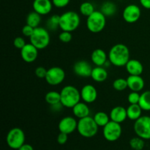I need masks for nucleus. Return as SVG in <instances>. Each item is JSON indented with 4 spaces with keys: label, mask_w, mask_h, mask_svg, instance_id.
I'll return each instance as SVG.
<instances>
[{
    "label": "nucleus",
    "mask_w": 150,
    "mask_h": 150,
    "mask_svg": "<svg viewBox=\"0 0 150 150\" xmlns=\"http://www.w3.org/2000/svg\"><path fill=\"white\" fill-rule=\"evenodd\" d=\"M108 60L111 64L116 67L125 66L130 59V50L128 47L122 43L113 45L108 54Z\"/></svg>",
    "instance_id": "obj_1"
},
{
    "label": "nucleus",
    "mask_w": 150,
    "mask_h": 150,
    "mask_svg": "<svg viewBox=\"0 0 150 150\" xmlns=\"http://www.w3.org/2000/svg\"><path fill=\"white\" fill-rule=\"evenodd\" d=\"M60 95L61 103L67 108H73L81 99L80 91L72 85L64 86L60 92Z\"/></svg>",
    "instance_id": "obj_2"
},
{
    "label": "nucleus",
    "mask_w": 150,
    "mask_h": 150,
    "mask_svg": "<svg viewBox=\"0 0 150 150\" xmlns=\"http://www.w3.org/2000/svg\"><path fill=\"white\" fill-rule=\"evenodd\" d=\"M80 23V16L75 11H67L60 16L59 28L62 31L73 32L79 28Z\"/></svg>",
    "instance_id": "obj_3"
},
{
    "label": "nucleus",
    "mask_w": 150,
    "mask_h": 150,
    "mask_svg": "<svg viewBox=\"0 0 150 150\" xmlns=\"http://www.w3.org/2000/svg\"><path fill=\"white\" fill-rule=\"evenodd\" d=\"M99 126L95 122L93 117H86L79 119L77 130L79 134L84 138H92L98 133Z\"/></svg>",
    "instance_id": "obj_4"
},
{
    "label": "nucleus",
    "mask_w": 150,
    "mask_h": 150,
    "mask_svg": "<svg viewBox=\"0 0 150 150\" xmlns=\"http://www.w3.org/2000/svg\"><path fill=\"white\" fill-rule=\"evenodd\" d=\"M30 42L35 45L38 50L45 49L48 46L51 41L49 32L46 28L38 27L35 28L33 34L30 37Z\"/></svg>",
    "instance_id": "obj_5"
},
{
    "label": "nucleus",
    "mask_w": 150,
    "mask_h": 150,
    "mask_svg": "<svg viewBox=\"0 0 150 150\" xmlns=\"http://www.w3.org/2000/svg\"><path fill=\"white\" fill-rule=\"evenodd\" d=\"M106 17L100 12L95 10L93 13L88 16L86 19V27L92 33H99L105 27Z\"/></svg>",
    "instance_id": "obj_6"
},
{
    "label": "nucleus",
    "mask_w": 150,
    "mask_h": 150,
    "mask_svg": "<svg viewBox=\"0 0 150 150\" xmlns=\"http://www.w3.org/2000/svg\"><path fill=\"white\" fill-rule=\"evenodd\" d=\"M7 144L13 149H18L25 142V133L19 127H13L8 132L6 137Z\"/></svg>",
    "instance_id": "obj_7"
},
{
    "label": "nucleus",
    "mask_w": 150,
    "mask_h": 150,
    "mask_svg": "<svg viewBox=\"0 0 150 150\" xmlns=\"http://www.w3.org/2000/svg\"><path fill=\"white\" fill-rule=\"evenodd\" d=\"M133 129L137 136L144 139H150V117L142 116L135 121Z\"/></svg>",
    "instance_id": "obj_8"
},
{
    "label": "nucleus",
    "mask_w": 150,
    "mask_h": 150,
    "mask_svg": "<svg viewBox=\"0 0 150 150\" xmlns=\"http://www.w3.org/2000/svg\"><path fill=\"white\" fill-rule=\"evenodd\" d=\"M122 129L121 124L117 123L116 122L111 121L103 127V135L105 140L108 142H116L122 136Z\"/></svg>",
    "instance_id": "obj_9"
},
{
    "label": "nucleus",
    "mask_w": 150,
    "mask_h": 150,
    "mask_svg": "<svg viewBox=\"0 0 150 150\" xmlns=\"http://www.w3.org/2000/svg\"><path fill=\"white\" fill-rule=\"evenodd\" d=\"M65 79V72L60 67H52L48 69L45 81L51 86H57L64 81Z\"/></svg>",
    "instance_id": "obj_10"
},
{
    "label": "nucleus",
    "mask_w": 150,
    "mask_h": 150,
    "mask_svg": "<svg viewBox=\"0 0 150 150\" xmlns=\"http://www.w3.org/2000/svg\"><path fill=\"white\" fill-rule=\"evenodd\" d=\"M142 11L136 4H129L125 7L122 13L123 19L128 23H134L141 18Z\"/></svg>",
    "instance_id": "obj_11"
},
{
    "label": "nucleus",
    "mask_w": 150,
    "mask_h": 150,
    "mask_svg": "<svg viewBox=\"0 0 150 150\" xmlns=\"http://www.w3.org/2000/svg\"><path fill=\"white\" fill-rule=\"evenodd\" d=\"M78 121L75 117H64L59 121L58 125V128L61 133H66L69 135L73 133L76 130H77Z\"/></svg>",
    "instance_id": "obj_12"
},
{
    "label": "nucleus",
    "mask_w": 150,
    "mask_h": 150,
    "mask_svg": "<svg viewBox=\"0 0 150 150\" xmlns=\"http://www.w3.org/2000/svg\"><path fill=\"white\" fill-rule=\"evenodd\" d=\"M92 67L89 62L86 60H79L76 62L73 67V70L76 76L82 78L91 77Z\"/></svg>",
    "instance_id": "obj_13"
},
{
    "label": "nucleus",
    "mask_w": 150,
    "mask_h": 150,
    "mask_svg": "<svg viewBox=\"0 0 150 150\" xmlns=\"http://www.w3.org/2000/svg\"><path fill=\"white\" fill-rule=\"evenodd\" d=\"M38 56V49L32 43H26L21 49V57L26 63H32L37 59Z\"/></svg>",
    "instance_id": "obj_14"
},
{
    "label": "nucleus",
    "mask_w": 150,
    "mask_h": 150,
    "mask_svg": "<svg viewBox=\"0 0 150 150\" xmlns=\"http://www.w3.org/2000/svg\"><path fill=\"white\" fill-rule=\"evenodd\" d=\"M80 92L82 100L87 104L92 103L98 98V91L92 84L84 85Z\"/></svg>",
    "instance_id": "obj_15"
},
{
    "label": "nucleus",
    "mask_w": 150,
    "mask_h": 150,
    "mask_svg": "<svg viewBox=\"0 0 150 150\" xmlns=\"http://www.w3.org/2000/svg\"><path fill=\"white\" fill-rule=\"evenodd\" d=\"M53 5L54 4L51 0H34L32 3L34 11L41 16H45L51 13Z\"/></svg>",
    "instance_id": "obj_16"
},
{
    "label": "nucleus",
    "mask_w": 150,
    "mask_h": 150,
    "mask_svg": "<svg viewBox=\"0 0 150 150\" xmlns=\"http://www.w3.org/2000/svg\"><path fill=\"white\" fill-rule=\"evenodd\" d=\"M109 116L111 120L121 124V123L124 122L126 119L127 118V108H124L121 105H117L111 109Z\"/></svg>",
    "instance_id": "obj_17"
},
{
    "label": "nucleus",
    "mask_w": 150,
    "mask_h": 150,
    "mask_svg": "<svg viewBox=\"0 0 150 150\" xmlns=\"http://www.w3.org/2000/svg\"><path fill=\"white\" fill-rule=\"evenodd\" d=\"M128 88L132 92H139L144 88L145 82L141 76H132L130 75L127 78Z\"/></svg>",
    "instance_id": "obj_18"
},
{
    "label": "nucleus",
    "mask_w": 150,
    "mask_h": 150,
    "mask_svg": "<svg viewBox=\"0 0 150 150\" xmlns=\"http://www.w3.org/2000/svg\"><path fill=\"white\" fill-rule=\"evenodd\" d=\"M108 59V54L101 48L95 49L91 54V60L95 66H104Z\"/></svg>",
    "instance_id": "obj_19"
},
{
    "label": "nucleus",
    "mask_w": 150,
    "mask_h": 150,
    "mask_svg": "<svg viewBox=\"0 0 150 150\" xmlns=\"http://www.w3.org/2000/svg\"><path fill=\"white\" fill-rule=\"evenodd\" d=\"M125 67L127 73L132 76H141L143 73L144 66L138 59H130Z\"/></svg>",
    "instance_id": "obj_20"
},
{
    "label": "nucleus",
    "mask_w": 150,
    "mask_h": 150,
    "mask_svg": "<svg viewBox=\"0 0 150 150\" xmlns=\"http://www.w3.org/2000/svg\"><path fill=\"white\" fill-rule=\"evenodd\" d=\"M73 114L75 117L79 119L89 117L90 114V108L88 106L87 103L85 102H79L73 107Z\"/></svg>",
    "instance_id": "obj_21"
},
{
    "label": "nucleus",
    "mask_w": 150,
    "mask_h": 150,
    "mask_svg": "<svg viewBox=\"0 0 150 150\" xmlns=\"http://www.w3.org/2000/svg\"><path fill=\"white\" fill-rule=\"evenodd\" d=\"M108 76V74L106 68H105L103 66H96L92 69L91 78L95 81L101 83V82H104L106 80Z\"/></svg>",
    "instance_id": "obj_22"
},
{
    "label": "nucleus",
    "mask_w": 150,
    "mask_h": 150,
    "mask_svg": "<svg viewBox=\"0 0 150 150\" xmlns=\"http://www.w3.org/2000/svg\"><path fill=\"white\" fill-rule=\"evenodd\" d=\"M142 108L139 104H130L127 108V118L133 121H136L142 117Z\"/></svg>",
    "instance_id": "obj_23"
},
{
    "label": "nucleus",
    "mask_w": 150,
    "mask_h": 150,
    "mask_svg": "<svg viewBox=\"0 0 150 150\" xmlns=\"http://www.w3.org/2000/svg\"><path fill=\"white\" fill-rule=\"evenodd\" d=\"M117 7L115 3L112 1H107L103 3L100 7V12L105 17H111L117 13Z\"/></svg>",
    "instance_id": "obj_24"
},
{
    "label": "nucleus",
    "mask_w": 150,
    "mask_h": 150,
    "mask_svg": "<svg viewBox=\"0 0 150 150\" xmlns=\"http://www.w3.org/2000/svg\"><path fill=\"white\" fill-rule=\"evenodd\" d=\"M42 18H41V15L38 13L37 12L33 11L29 13L26 16V24L32 26L33 28H37L39 26Z\"/></svg>",
    "instance_id": "obj_25"
},
{
    "label": "nucleus",
    "mask_w": 150,
    "mask_h": 150,
    "mask_svg": "<svg viewBox=\"0 0 150 150\" xmlns=\"http://www.w3.org/2000/svg\"><path fill=\"white\" fill-rule=\"evenodd\" d=\"M93 118L95 120V122L97 123V125L99 127H103L104 126L106 125L111 121L110 116L105 112H104V111H98V112H97L94 115Z\"/></svg>",
    "instance_id": "obj_26"
},
{
    "label": "nucleus",
    "mask_w": 150,
    "mask_h": 150,
    "mask_svg": "<svg viewBox=\"0 0 150 150\" xmlns=\"http://www.w3.org/2000/svg\"><path fill=\"white\" fill-rule=\"evenodd\" d=\"M45 102L50 105H54L61 103V95L60 92L57 91H50L45 94Z\"/></svg>",
    "instance_id": "obj_27"
},
{
    "label": "nucleus",
    "mask_w": 150,
    "mask_h": 150,
    "mask_svg": "<svg viewBox=\"0 0 150 150\" xmlns=\"http://www.w3.org/2000/svg\"><path fill=\"white\" fill-rule=\"evenodd\" d=\"M59 21H60V16L59 15H53L49 18L47 20L46 29L48 31H57L59 28Z\"/></svg>",
    "instance_id": "obj_28"
},
{
    "label": "nucleus",
    "mask_w": 150,
    "mask_h": 150,
    "mask_svg": "<svg viewBox=\"0 0 150 150\" xmlns=\"http://www.w3.org/2000/svg\"><path fill=\"white\" fill-rule=\"evenodd\" d=\"M139 105L143 111H150V91H145L141 94Z\"/></svg>",
    "instance_id": "obj_29"
},
{
    "label": "nucleus",
    "mask_w": 150,
    "mask_h": 150,
    "mask_svg": "<svg viewBox=\"0 0 150 150\" xmlns=\"http://www.w3.org/2000/svg\"><path fill=\"white\" fill-rule=\"evenodd\" d=\"M79 10H80L81 14L83 15V16H86V17L89 16L95 11L94 5L92 4V3L89 2V1H84V2L81 3L80 7H79Z\"/></svg>",
    "instance_id": "obj_30"
},
{
    "label": "nucleus",
    "mask_w": 150,
    "mask_h": 150,
    "mask_svg": "<svg viewBox=\"0 0 150 150\" xmlns=\"http://www.w3.org/2000/svg\"><path fill=\"white\" fill-rule=\"evenodd\" d=\"M113 87L115 90L119 91V92L125 90L127 88H128L127 79H125L123 78L115 79L113 82Z\"/></svg>",
    "instance_id": "obj_31"
},
{
    "label": "nucleus",
    "mask_w": 150,
    "mask_h": 150,
    "mask_svg": "<svg viewBox=\"0 0 150 150\" xmlns=\"http://www.w3.org/2000/svg\"><path fill=\"white\" fill-rule=\"evenodd\" d=\"M144 139L139 137H134L130 139V146L134 150H142L144 147Z\"/></svg>",
    "instance_id": "obj_32"
},
{
    "label": "nucleus",
    "mask_w": 150,
    "mask_h": 150,
    "mask_svg": "<svg viewBox=\"0 0 150 150\" xmlns=\"http://www.w3.org/2000/svg\"><path fill=\"white\" fill-rule=\"evenodd\" d=\"M141 95L137 92H132L127 96V100L130 104H139Z\"/></svg>",
    "instance_id": "obj_33"
},
{
    "label": "nucleus",
    "mask_w": 150,
    "mask_h": 150,
    "mask_svg": "<svg viewBox=\"0 0 150 150\" xmlns=\"http://www.w3.org/2000/svg\"><path fill=\"white\" fill-rule=\"evenodd\" d=\"M73 38L71 32H66V31H62L61 33L59 35V39L61 42H64V43H67V42H70Z\"/></svg>",
    "instance_id": "obj_34"
},
{
    "label": "nucleus",
    "mask_w": 150,
    "mask_h": 150,
    "mask_svg": "<svg viewBox=\"0 0 150 150\" xmlns=\"http://www.w3.org/2000/svg\"><path fill=\"white\" fill-rule=\"evenodd\" d=\"M26 41H25L24 38L22 37H17L13 40V45L18 49H22L23 47L26 45Z\"/></svg>",
    "instance_id": "obj_35"
},
{
    "label": "nucleus",
    "mask_w": 150,
    "mask_h": 150,
    "mask_svg": "<svg viewBox=\"0 0 150 150\" xmlns=\"http://www.w3.org/2000/svg\"><path fill=\"white\" fill-rule=\"evenodd\" d=\"M47 71H48V70H46V68L42 67V66H39L35 69V73L37 77L40 78V79H45Z\"/></svg>",
    "instance_id": "obj_36"
},
{
    "label": "nucleus",
    "mask_w": 150,
    "mask_h": 150,
    "mask_svg": "<svg viewBox=\"0 0 150 150\" xmlns=\"http://www.w3.org/2000/svg\"><path fill=\"white\" fill-rule=\"evenodd\" d=\"M34 30H35V28L29 26V25L26 24L25 26H23L21 31L22 34H23L25 37H29V38H30V37L32 36V34H33Z\"/></svg>",
    "instance_id": "obj_37"
},
{
    "label": "nucleus",
    "mask_w": 150,
    "mask_h": 150,
    "mask_svg": "<svg viewBox=\"0 0 150 150\" xmlns=\"http://www.w3.org/2000/svg\"><path fill=\"white\" fill-rule=\"evenodd\" d=\"M70 0H52L54 6L58 8H63L67 6L70 3Z\"/></svg>",
    "instance_id": "obj_38"
},
{
    "label": "nucleus",
    "mask_w": 150,
    "mask_h": 150,
    "mask_svg": "<svg viewBox=\"0 0 150 150\" xmlns=\"http://www.w3.org/2000/svg\"><path fill=\"white\" fill-rule=\"evenodd\" d=\"M67 139H68V135L64 133H61V132L57 136V142L61 145L66 144V142H67Z\"/></svg>",
    "instance_id": "obj_39"
},
{
    "label": "nucleus",
    "mask_w": 150,
    "mask_h": 150,
    "mask_svg": "<svg viewBox=\"0 0 150 150\" xmlns=\"http://www.w3.org/2000/svg\"><path fill=\"white\" fill-rule=\"evenodd\" d=\"M50 106H51V109L54 112H59V111H61L62 108L64 107L61 103L57 104H54V105H50Z\"/></svg>",
    "instance_id": "obj_40"
},
{
    "label": "nucleus",
    "mask_w": 150,
    "mask_h": 150,
    "mask_svg": "<svg viewBox=\"0 0 150 150\" xmlns=\"http://www.w3.org/2000/svg\"><path fill=\"white\" fill-rule=\"evenodd\" d=\"M142 7L146 9H150V0H139Z\"/></svg>",
    "instance_id": "obj_41"
},
{
    "label": "nucleus",
    "mask_w": 150,
    "mask_h": 150,
    "mask_svg": "<svg viewBox=\"0 0 150 150\" xmlns=\"http://www.w3.org/2000/svg\"><path fill=\"white\" fill-rule=\"evenodd\" d=\"M18 150H34L32 146H31L30 144H24L22 145L20 148Z\"/></svg>",
    "instance_id": "obj_42"
}]
</instances>
